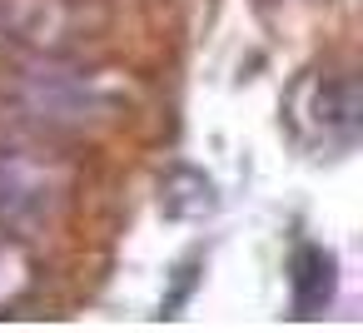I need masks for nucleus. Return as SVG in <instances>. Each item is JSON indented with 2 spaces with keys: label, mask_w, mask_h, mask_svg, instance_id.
<instances>
[{
  "label": "nucleus",
  "mask_w": 363,
  "mask_h": 333,
  "mask_svg": "<svg viewBox=\"0 0 363 333\" xmlns=\"http://www.w3.org/2000/svg\"><path fill=\"white\" fill-rule=\"evenodd\" d=\"M6 105L30 130H80L85 120L105 115V90L90 70H75L60 60H35L11 80Z\"/></svg>",
  "instance_id": "obj_1"
},
{
  "label": "nucleus",
  "mask_w": 363,
  "mask_h": 333,
  "mask_svg": "<svg viewBox=\"0 0 363 333\" xmlns=\"http://www.w3.org/2000/svg\"><path fill=\"white\" fill-rule=\"evenodd\" d=\"M289 125L308 149L343 154L358 140V85L353 75H308L289 95Z\"/></svg>",
  "instance_id": "obj_2"
},
{
  "label": "nucleus",
  "mask_w": 363,
  "mask_h": 333,
  "mask_svg": "<svg viewBox=\"0 0 363 333\" xmlns=\"http://www.w3.org/2000/svg\"><path fill=\"white\" fill-rule=\"evenodd\" d=\"M65 194V169L30 145L0 149V224L6 229H35L55 214Z\"/></svg>",
  "instance_id": "obj_3"
},
{
  "label": "nucleus",
  "mask_w": 363,
  "mask_h": 333,
  "mask_svg": "<svg viewBox=\"0 0 363 333\" xmlns=\"http://www.w3.org/2000/svg\"><path fill=\"white\" fill-rule=\"evenodd\" d=\"M333 254L328 249H318V244H298V254H294V313L298 318H313V313H323L328 308V298H333Z\"/></svg>",
  "instance_id": "obj_4"
}]
</instances>
